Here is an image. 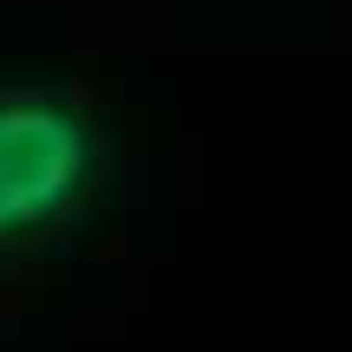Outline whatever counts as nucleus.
I'll list each match as a JSON object with an SVG mask.
<instances>
[{
	"mask_svg": "<svg viewBox=\"0 0 352 352\" xmlns=\"http://www.w3.org/2000/svg\"><path fill=\"white\" fill-rule=\"evenodd\" d=\"M91 124L52 98L0 104V241L46 228L85 196L91 183Z\"/></svg>",
	"mask_w": 352,
	"mask_h": 352,
	"instance_id": "1",
	"label": "nucleus"
}]
</instances>
